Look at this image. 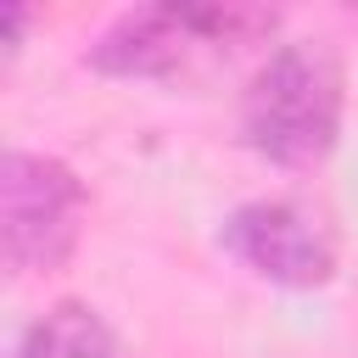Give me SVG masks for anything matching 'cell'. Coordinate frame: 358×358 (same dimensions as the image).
Instances as JSON below:
<instances>
[{
	"mask_svg": "<svg viewBox=\"0 0 358 358\" xmlns=\"http://www.w3.org/2000/svg\"><path fill=\"white\" fill-rule=\"evenodd\" d=\"M347 112V67L330 39L274 45L241 95V140L274 168H313L336 151Z\"/></svg>",
	"mask_w": 358,
	"mask_h": 358,
	"instance_id": "6da1fadb",
	"label": "cell"
},
{
	"mask_svg": "<svg viewBox=\"0 0 358 358\" xmlns=\"http://www.w3.org/2000/svg\"><path fill=\"white\" fill-rule=\"evenodd\" d=\"M22 28H28V11H22V6H11V11H6V62L22 50Z\"/></svg>",
	"mask_w": 358,
	"mask_h": 358,
	"instance_id": "8992f818",
	"label": "cell"
},
{
	"mask_svg": "<svg viewBox=\"0 0 358 358\" xmlns=\"http://www.w3.org/2000/svg\"><path fill=\"white\" fill-rule=\"evenodd\" d=\"M274 34V11L235 6V0H168V6H134L117 22L101 28L90 45V67L106 78H185L201 62L229 56L235 45H252Z\"/></svg>",
	"mask_w": 358,
	"mask_h": 358,
	"instance_id": "7a4b0ae2",
	"label": "cell"
},
{
	"mask_svg": "<svg viewBox=\"0 0 358 358\" xmlns=\"http://www.w3.org/2000/svg\"><path fill=\"white\" fill-rule=\"evenodd\" d=\"M218 241H224V252H229L246 274H257V280H268V285L319 291V285L336 280V241H330V229H324L308 207H296V201H285V196L241 201V207L224 218Z\"/></svg>",
	"mask_w": 358,
	"mask_h": 358,
	"instance_id": "277c9868",
	"label": "cell"
},
{
	"mask_svg": "<svg viewBox=\"0 0 358 358\" xmlns=\"http://www.w3.org/2000/svg\"><path fill=\"white\" fill-rule=\"evenodd\" d=\"M84 235V179L45 151H6L0 162V252L17 274H50Z\"/></svg>",
	"mask_w": 358,
	"mask_h": 358,
	"instance_id": "3957f363",
	"label": "cell"
},
{
	"mask_svg": "<svg viewBox=\"0 0 358 358\" xmlns=\"http://www.w3.org/2000/svg\"><path fill=\"white\" fill-rule=\"evenodd\" d=\"M11 358H123V341L90 302H50L17 336Z\"/></svg>",
	"mask_w": 358,
	"mask_h": 358,
	"instance_id": "5b68a950",
	"label": "cell"
}]
</instances>
